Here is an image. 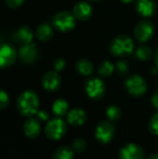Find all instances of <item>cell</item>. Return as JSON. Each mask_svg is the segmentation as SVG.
<instances>
[{
	"mask_svg": "<svg viewBox=\"0 0 158 159\" xmlns=\"http://www.w3.org/2000/svg\"><path fill=\"white\" fill-rule=\"evenodd\" d=\"M122 112L117 105H110L106 110V116L111 122H115L121 117Z\"/></svg>",
	"mask_w": 158,
	"mask_h": 159,
	"instance_id": "24",
	"label": "cell"
},
{
	"mask_svg": "<svg viewBox=\"0 0 158 159\" xmlns=\"http://www.w3.org/2000/svg\"><path fill=\"white\" fill-rule=\"evenodd\" d=\"M122 3H124V4H129V3H131V2H133L134 0H120Z\"/></svg>",
	"mask_w": 158,
	"mask_h": 159,
	"instance_id": "36",
	"label": "cell"
},
{
	"mask_svg": "<svg viewBox=\"0 0 158 159\" xmlns=\"http://www.w3.org/2000/svg\"><path fill=\"white\" fill-rule=\"evenodd\" d=\"M114 70H115L114 64L109 61H105L99 65L98 73L102 77H109L114 73Z\"/></svg>",
	"mask_w": 158,
	"mask_h": 159,
	"instance_id": "23",
	"label": "cell"
},
{
	"mask_svg": "<svg viewBox=\"0 0 158 159\" xmlns=\"http://www.w3.org/2000/svg\"><path fill=\"white\" fill-rule=\"evenodd\" d=\"M65 64H66V62H65L64 59H62V58H59V59L55 60V61L53 62L54 71L58 72V73L62 71L64 69V67H65Z\"/></svg>",
	"mask_w": 158,
	"mask_h": 159,
	"instance_id": "29",
	"label": "cell"
},
{
	"mask_svg": "<svg viewBox=\"0 0 158 159\" xmlns=\"http://www.w3.org/2000/svg\"><path fill=\"white\" fill-rule=\"evenodd\" d=\"M75 69L81 75L88 76L92 74L94 66L93 63L88 59H79L75 63Z\"/></svg>",
	"mask_w": 158,
	"mask_h": 159,
	"instance_id": "19",
	"label": "cell"
},
{
	"mask_svg": "<svg viewBox=\"0 0 158 159\" xmlns=\"http://www.w3.org/2000/svg\"><path fill=\"white\" fill-rule=\"evenodd\" d=\"M157 71H158L157 66H154V67L151 69V73H152L153 75H156V74H157Z\"/></svg>",
	"mask_w": 158,
	"mask_h": 159,
	"instance_id": "35",
	"label": "cell"
},
{
	"mask_svg": "<svg viewBox=\"0 0 158 159\" xmlns=\"http://www.w3.org/2000/svg\"><path fill=\"white\" fill-rule=\"evenodd\" d=\"M43 88L47 91H56L60 89L61 84V78L59 75L58 72L55 71H48L47 72L41 80Z\"/></svg>",
	"mask_w": 158,
	"mask_h": 159,
	"instance_id": "12",
	"label": "cell"
},
{
	"mask_svg": "<svg viewBox=\"0 0 158 159\" xmlns=\"http://www.w3.org/2000/svg\"><path fill=\"white\" fill-rule=\"evenodd\" d=\"M18 56L23 63H34L38 59V48L34 43L22 45L18 51Z\"/></svg>",
	"mask_w": 158,
	"mask_h": 159,
	"instance_id": "10",
	"label": "cell"
},
{
	"mask_svg": "<svg viewBox=\"0 0 158 159\" xmlns=\"http://www.w3.org/2000/svg\"><path fill=\"white\" fill-rule=\"evenodd\" d=\"M147 159H158V154L157 153H155V154H151Z\"/></svg>",
	"mask_w": 158,
	"mask_h": 159,
	"instance_id": "34",
	"label": "cell"
},
{
	"mask_svg": "<svg viewBox=\"0 0 158 159\" xmlns=\"http://www.w3.org/2000/svg\"><path fill=\"white\" fill-rule=\"evenodd\" d=\"M90 1H94L95 2V1H99V0H90Z\"/></svg>",
	"mask_w": 158,
	"mask_h": 159,
	"instance_id": "37",
	"label": "cell"
},
{
	"mask_svg": "<svg viewBox=\"0 0 158 159\" xmlns=\"http://www.w3.org/2000/svg\"><path fill=\"white\" fill-rule=\"evenodd\" d=\"M35 36L39 41L47 42L53 36V28L47 22L39 24L35 30Z\"/></svg>",
	"mask_w": 158,
	"mask_h": 159,
	"instance_id": "18",
	"label": "cell"
},
{
	"mask_svg": "<svg viewBox=\"0 0 158 159\" xmlns=\"http://www.w3.org/2000/svg\"><path fill=\"white\" fill-rule=\"evenodd\" d=\"M71 148L72 150L74 152V153H77V154H80V153H83L86 148H87V143L84 139L82 138H78V139H75L73 143H72V145H71Z\"/></svg>",
	"mask_w": 158,
	"mask_h": 159,
	"instance_id": "25",
	"label": "cell"
},
{
	"mask_svg": "<svg viewBox=\"0 0 158 159\" xmlns=\"http://www.w3.org/2000/svg\"><path fill=\"white\" fill-rule=\"evenodd\" d=\"M66 123L61 117H55L50 119L45 127L46 136L52 141H58L61 139L66 133Z\"/></svg>",
	"mask_w": 158,
	"mask_h": 159,
	"instance_id": "5",
	"label": "cell"
},
{
	"mask_svg": "<svg viewBox=\"0 0 158 159\" xmlns=\"http://www.w3.org/2000/svg\"><path fill=\"white\" fill-rule=\"evenodd\" d=\"M18 112L27 117L34 116L37 114L39 108V99L35 92L25 90L20 94L16 102Z\"/></svg>",
	"mask_w": 158,
	"mask_h": 159,
	"instance_id": "1",
	"label": "cell"
},
{
	"mask_svg": "<svg viewBox=\"0 0 158 159\" xmlns=\"http://www.w3.org/2000/svg\"><path fill=\"white\" fill-rule=\"evenodd\" d=\"M136 11L142 17L144 18L152 17L156 11L155 0H137Z\"/></svg>",
	"mask_w": 158,
	"mask_h": 159,
	"instance_id": "15",
	"label": "cell"
},
{
	"mask_svg": "<svg viewBox=\"0 0 158 159\" xmlns=\"http://www.w3.org/2000/svg\"><path fill=\"white\" fill-rule=\"evenodd\" d=\"M119 159H145L144 150L136 143H128L119 151Z\"/></svg>",
	"mask_w": 158,
	"mask_h": 159,
	"instance_id": "11",
	"label": "cell"
},
{
	"mask_svg": "<svg viewBox=\"0 0 158 159\" xmlns=\"http://www.w3.org/2000/svg\"><path fill=\"white\" fill-rule=\"evenodd\" d=\"M153 56V50L146 45H141L135 51V58L138 61H148Z\"/></svg>",
	"mask_w": 158,
	"mask_h": 159,
	"instance_id": "21",
	"label": "cell"
},
{
	"mask_svg": "<svg viewBox=\"0 0 158 159\" xmlns=\"http://www.w3.org/2000/svg\"><path fill=\"white\" fill-rule=\"evenodd\" d=\"M149 131L154 134V135H158V113L155 114L150 122H149V126H148Z\"/></svg>",
	"mask_w": 158,
	"mask_h": 159,
	"instance_id": "27",
	"label": "cell"
},
{
	"mask_svg": "<svg viewBox=\"0 0 158 159\" xmlns=\"http://www.w3.org/2000/svg\"><path fill=\"white\" fill-rule=\"evenodd\" d=\"M74 152L72 150V148L61 146L54 152L52 159H74Z\"/></svg>",
	"mask_w": 158,
	"mask_h": 159,
	"instance_id": "22",
	"label": "cell"
},
{
	"mask_svg": "<svg viewBox=\"0 0 158 159\" xmlns=\"http://www.w3.org/2000/svg\"><path fill=\"white\" fill-rule=\"evenodd\" d=\"M24 0H5V4L9 8H18L23 4Z\"/></svg>",
	"mask_w": 158,
	"mask_h": 159,
	"instance_id": "30",
	"label": "cell"
},
{
	"mask_svg": "<svg viewBox=\"0 0 158 159\" xmlns=\"http://www.w3.org/2000/svg\"><path fill=\"white\" fill-rule=\"evenodd\" d=\"M134 41L127 34H120L115 36L110 43L109 49L112 55L115 57H126L133 53Z\"/></svg>",
	"mask_w": 158,
	"mask_h": 159,
	"instance_id": "2",
	"label": "cell"
},
{
	"mask_svg": "<svg viewBox=\"0 0 158 159\" xmlns=\"http://www.w3.org/2000/svg\"><path fill=\"white\" fill-rule=\"evenodd\" d=\"M72 13L79 20H88L92 15V7L88 2L80 1L74 6Z\"/></svg>",
	"mask_w": 158,
	"mask_h": 159,
	"instance_id": "13",
	"label": "cell"
},
{
	"mask_svg": "<svg viewBox=\"0 0 158 159\" xmlns=\"http://www.w3.org/2000/svg\"><path fill=\"white\" fill-rule=\"evenodd\" d=\"M23 132L26 137L35 139L41 132V125L36 117H29L23 125Z\"/></svg>",
	"mask_w": 158,
	"mask_h": 159,
	"instance_id": "14",
	"label": "cell"
},
{
	"mask_svg": "<svg viewBox=\"0 0 158 159\" xmlns=\"http://www.w3.org/2000/svg\"><path fill=\"white\" fill-rule=\"evenodd\" d=\"M35 116H36V118H37L38 120L46 121V120L48 119V115H47V113L45 112V111H38L37 114H36Z\"/></svg>",
	"mask_w": 158,
	"mask_h": 159,
	"instance_id": "31",
	"label": "cell"
},
{
	"mask_svg": "<svg viewBox=\"0 0 158 159\" xmlns=\"http://www.w3.org/2000/svg\"><path fill=\"white\" fill-rule=\"evenodd\" d=\"M152 105L158 110V92H156L153 96H152V100H151Z\"/></svg>",
	"mask_w": 158,
	"mask_h": 159,
	"instance_id": "32",
	"label": "cell"
},
{
	"mask_svg": "<svg viewBox=\"0 0 158 159\" xmlns=\"http://www.w3.org/2000/svg\"><path fill=\"white\" fill-rule=\"evenodd\" d=\"M155 34V25L150 20H142L134 28L135 38L141 43H146Z\"/></svg>",
	"mask_w": 158,
	"mask_h": 159,
	"instance_id": "7",
	"label": "cell"
},
{
	"mask_svg": "<svg viewBox=\"0 0 158 159\" xmlns=\"http://www.w3.org/2000/svg\"><path fill=\"white\" fill-rule=\"evenodd\" d=\"M15 40L22 45H27L32 43L34 38V33L32 29L28 26H21L15 33Z\"/></svg>",
	"mask_w": 158,
	"mask_h": 159,
	"instance_id": "17",
	"label": "cell"
},
{
	"mask_svg": "<svg viewBox=\"0 0 158 159\" xmlns=\"http://www.w3.org/2000/svg\"><path fill=\"white\" fill-rule=\"evenodd\" d=\"M87 120V115L86 112L80 108H74L72 109L68 115H67V121L72 126H81L83 125Z\"/></svg>",
	"mask_w": 158,
	"mask_h": 159,
	"instance_id": "16",
	"label": "cell"
},
{
	"mask_svg": "<svg viewBox=\"0 0 158 159\" xmlns=\"http://www.w3.org/2000/svg\"><path fill=\"white\" fill-rule=\"evenodd\" d=\"M115 135V127L110 122H101L95 130V137L101 143H108Z\"/></svg>",
	"mask_w": 158,
	"mask_h": 159,
	"instance_id": "8",
	"label": "cell"
},
{
	"mask_svg": "<svg viewBox=\"0 0 158 159\" xmlns=\"http://www.w3.org/2000/svg\"><path fill=\"white\" fill-rule=\"evenodd\" d=\"M53 27L62 33H67L72 31L75 26V17L73 13L69 11H60L58 12L52 20Z\"/></svg>",
	"mask_w": 158,
	"mask_h": 159,
	"instance_id": "3",
	"label": "cell"
},
{
	"mask_svg": "<svg viewBox=\"0 0 158 159\" xmlns=\"http://www.w3.org/2000/svg\"><path fill=\"white\" fill-rule=\"evenodd\" d=\"M8 104H9V97L7 93L4 89H0V110L7 108Z\"/></svg>",
	"mask_w": 158,
	"mask_h": 159,
	"instance_id": "28",
	"label": "cell"
},
{
	"mask_svg": "<svg viewBox=\"0 0 158 159\" xmlns=\"http://www.w3.org/2000/svg\"><path fill=\"white\" fill-rule=\"evenodd\" d=\"M85 91L87 95L94 100H101L105 93V85L101 78L98 77H90L85 82Z\"/></svg>",
	"mask_w": 158,
	"mask_h": 159,
	"instance_id": "6",
	"label": "cell"
},
{
	"mask_svg": "<svg viewBox=\"0 0 158 159\" xmlns=\"http://www.w3.org/2000/svg\"><path fill=\"white\" fill-rule=\"evenodd\" d=\"M154 61H155V64L156 66L158 67V48L156 50L155 54H154Z\"/></svg>",
	"mask_w": 158,
	"mask_h": 159,
	"instance_id": "33",
	"label": "cell"
},
{
	"mask_svg": "<svg viewBox=\"0 0 158 159\" xmlns=\"http://www.w3.org/2000/svg\"><path fill=\"white\" fill-rule=\"evenodd\" d=\"M17 55L18 53L12 46L8 44L0 45V69L11 66L15 62Z\"/></svg>",
	"mask_w": 158,
	"mask_h": 159,
	"instance_id": "9",
	"label": "cell"
},
{
	"mask_svg": "<svg viewBox=\"0 0 158 159\" xmlns=\"http://www.w3.org/2000/svg\"><path fill=\"white\" fill-rule=\"evenodd\" d=\"M115 69H116V73H117L118 75L125 76L129 72V63H128V61H125V60L118 61L117 63H116Z\"/></svg>",
	"mask_w": 158,
	"mask_h": 159,
	"instance_id": "26",
	"label": "cell"
},
{
	"mask_svg": "<svg viewBox=\"0 0 158 159\" xmlns=\"http://www.w3.org/2000/svg\"><path fill=\"white\" fill-rule=\"evenodd\" d=\"M69 104L68 102L63 99H58L54 102L52 105V111L54 115L58 117H61L65 116L68 112Z\"/></svg>",
	"mask_w": 158,
	"mask_h": 159,
	"instance_id": "20",
	"label": "cell"
},
{
	"mask_svg": "<svg viewBox=\"0 0 158 159\" xmlns=\"http://www.w3.org/2000/svg\"><path fill=\"white\" fill-rule=\"evenodd\" d=\"M125 88L127 91L134 97H141L147 91V84L145 79L137 74L128 76L125 81Z\"/></svg>",
	"mask_w": 158,
	"mask_h": 159,
	"instance_id": "4",
	"label": "cell"
}]
</instances>
